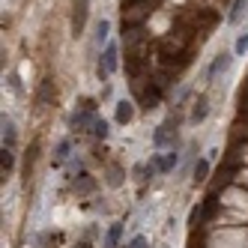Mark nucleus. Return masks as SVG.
<instances>
[{
    "label": "nucleus",
    "mask_w": 248,
    "mask_h": 248,
    "mask_svg": "<svg viewBox=\"0 0 248 248\" xmlns=\"http://www.w3.org/2000/svg\"><path fill=\"white\" fill-rule=\"evenodd\" d=\"M93 135L105 140V138H108V123H105V120H96V123H93Z\"/></svg>",
    "instance_id": "nucleus-16"
},
{
    "label": "nucleus",
    "mask_w": 248,
    "mask_h": 248,
    "mask_svg": "<svg viewBox=\"0 0 248 248\" xmlns=\"http://www.w3.org/2000/svg\"><path fill=\"white\" fill-rule=\"evenodd\" d=\"M140 3V0H123V9H135Z\"/></svg>",
    "instance_id": "nucleus-21"
},
{
    "label": "nucleus",
    "mask_w": 248,
    "mask_h": 248,
    "mask_svg": "<svg viewBox=\"0 0 248 248\" xmlns=\"http://www.w3.org/2000/svg\"><path fill=\"white\" fill-rule=\"evenodd\" d=\"M170 135H176V132L170 129V123H165V126H158V129H155V135H153V140H155V147H165L168 140H170Z\"/></svg>",
    "instance_id": "nucleus-7"
},
{
    "label": "nucleus",
    "mask_w": 248,
    "mask_h": 248,
    "mask_svg": "<svg viewBox=\"0 0 248 248\" xmlns=\"http://www.w3.org/2000/svg\"><path fill=\"white\" fill-rule=\"evenodd\" d=\"M245 51H248V30L236 39V54H245Z\"/></svg>",
    "instance_id": "nucleus-18"
},
{
    "label": "nucleus",
    "mask_w": 248,
    "mask_h": 248,
    "mask_svg": "<svg viewBox=\"0 0 248 248\" xmlns=\"http://www.w3.org/2000/svg\"><path fill=\"white\" fill-rule=\"evenodd\" d=\"M203 216H209V218L216 216V194H209V198L203 201Z\"/></svg>",
    "instance_id": "nucleus-17"
},
{
    "label": "nucleus",
    "mask_w": 248,
    "mask_h": 248,
    "mask_svg": "<svg viewBox=\"0 0 248 248\" xmlns=\"http://www.w3.org/2000/svg\"><path fill=\"white\" fill-rule=\"evenodd\" d=\"M209 114V99L206 96H198V102H194V108H191V120L194 123H203Z\"/></svg>",
    "instance_id": "nucleus-5"
},
{
    "label": "nucleus",
    "mask_w": 248,
    "mask_h": 248,
    "mask_svg": "<svg viewBox=\"0 0 248 248\" xmlns=\"http://www.w3.org/2000/svg\"><path fill=\"white\" fill-rule=\"evenodd\" d=\"M117 66H120V51H117V45H108L102 54V63H99V78L108 81V75L117 72Z\"/></svg>",
    "instance_id": "nucleus-1"
},
{
    "label": "nucleus",
    "mask_w": 248,
    "mask_h": 248,
    "mask_svg": "<svg viewBox=\"0 0 248 248\" xmlns=\"http://www.w3.org/2000/svg\"><path fill=\"white\" fill-rule=\"evenodd\" d=\"M117 123H120V126H126V123H132V117H135V108H132V102H126V99H123V102H117Z\"/></svg>",
    "instance_id": "nucleus-4"
},
{
    "label": "nucleus",
    "mask_w": 248,
    "mask_h": 248,
    "mask_svg": "<svg viewBox=\"0 0 248 248\" xmlns=\"http://www.w3.org/2000/svg\"><path fill=\"white\" fill-rule=\"evenodd\" d=\"M158 99H162V84H150L147 90H144V102H147V108H155Z\"/></svg>",
    "instance_id": "nucleus-6"
},
{
    "label": "nucleus",
    "mask_w": 248,
    "mask_h": 248,
    "mask_svg": "<svg viewBox=\"0 0 248 248\" xmlns=\"http://www.w3.org/2000/svg\"><path fill=\"white\" fill-rule=\"evenodd\" d=\"M140 66H144L140 54H132V57L126 60V72H129V75H138V72H140Z\"/></svg>",
    "instance_id": "nucleus-13"
},
{
    "label": "nucleus",
    "mask_w": 248,
    "mask_h": 248,
    "mask_svg": "<svg viewBox=\"0 0 248 248\" xmlns=\"http://www.w3.org/2000/svg\"><path fill=\"white\" fill-rule=\"evenodd\" d=\"M176 153H170V155H165V158H155V165H158V170H170V168H176Z\"/></svg>",
    "instance_id": "nucleus-12"
},
{
    "label": "nucleus",
    "mask_w": 248,
    "mask_h": 248,
    "mask_svg": "<svg viewBox=\"0 0 248 248\" xmlns=\"http://www.w3.org/2000/svg\"><path fill=\"white\" fill-rule=\"evenodd\" d=\"M12 140H15V126H12V120L3 117V147L12 150Z\"/></svg>",
    "instance_id": "nucleus-10"
},
{
    "label": "nucleus",
    "mask_w": 248,
    "mask_h": 248,
    "mask_svg": "<svg viewBox=\"0 0 248 248\" xmlns=\"http://www.w3.org/2000/svg\"><path fill=\"white\" fill-rule=\"evenodd\" d=\"M120 236H123V224H111L108 236H105V248H117L120 245Z\"/></svg>",
    "instance_id": "nucleus-8"
},
{
    "label": "nucleus",
    "mask_w": 248,
    "mask_h": 248,
    "mask_svg": "<svg viewBox=\"0 0 248 248\" xmlns=\"http://www.w3.org/2000/svg\"><path fill=\"white\" fill-rule=\"evenodd\" d=\"M230 60H233V57H230L227 51H221V54H218L216 60H212V66H209V72H206V81H216L218 75H224L227 69H230Z\"/></svg>",
    "instance_id": "nucleus-3"
},
{
    "label": "nucleus",
    "mask_w": 248,
    "mask_h": 248,
    "mask_svg": "<svg viewBox=\"0 0 248 248\" xmlns=\"http://www.w3.org/2000/svg\"><path fill=\"white\" fill-rule=\"evenodd\" d=\"M66 155H69V140H63V144L57 147V162H63Z\"/></svg>",
    "instance_id": "nucleus-20"
},
{
    "label": "nucleus",
    "mask_w": 248,
    "mask_h": 248,
    "mask_svg": "<svg viewBox=\"0 0 248 248\" xmlns=\"http://www.w3.org/2000/svg\"><path fill=\"white\" fill-rule=\"evenodd\" d=\"M108 30H111V24H108V21H105V18H102V21L96 24V39H99V45H102L105 39H108Z\"/></svg>",
    "instance_id": "nucleus-14"
},
{
    "label": "nucleus",
    "mask_w": 248,
    "mask_h": 248,
    "mask_svg": "<svg viewBox=\"0 0 248 248\" xmlns=\"http://www.w3.org/2000/svg\"><path fill=\"white\" fill-rule=\"evenodd\" d=\"M147 245H150V242H147V236H135L126 248H147Z\"/></svg>",
    "instance_id": "nucleus-19"
},
{
    "label": "nucleus",
    "mask_w": 248,
    "mask_h": 248,
    "mask_svg": "<svg viewBox=\"0 0 248 248\" xmlns=\"http://www.w3.org/2000/svg\"><path fill=\"white\" fill-rule=\"evenodd\" d=\"M245 6H248V0H233V9H230V15H227V21H230V24H236V21L242 18V12H245Z\"/></svg>",
    "instance_id": "nucleus-9"
},
{
    "label": "nucleus",
    "mask_w": 248,
    "mask_h": 248,
    "mask_svg": "<svg viewBox=\"0 0 248 248\" xmlns=\"http://www.w3.org/2000/svg\"><path fill=\"white\" fill-rule=\"evenodd\" d=\"M206 173H209V162H206V158H201V162L194 165V183H203Z\"/></svg>",
    "instance_id": "nucleus-11"
},
{
    "label": "nucleus",
    "mask_w": 248,
    "mask_h": 248,
    "mask_svg": "<svg viewBox=\"0 0 248 248\" xmlns=\"http://www.w3.org/2000/svg\"><path fill=\"white\" fill-rule=\"evenodd\" d=\"M87 9H90V0H75V6H72V33H75V36H81V33H84Z\"/></svg>",
    "instance_id": "nucleus-2"
},
{
    "label": "nucleus",
    "mask_w": 248,
    "mask_h": 248,
    "mask_svg": "<svg viewBox=\"0 0 248 248\" xmlns=\"http://www.w3.org/2000/svg\"><path fill=\"white\" fill-rule=\"evenodd\" d=\"M0 168H3V173L12 170V150H9V147H3V155H0Z\"/></svg>",
    "instance_id": "nucleus-15"
},
{
    "label": "nucleus",
    "mask_w": 248,
    "mask_h": 248,
    "mask_svg": "<svg viewBox=\"0 0 248 248\" xmlns=\"http://www.w3.org/2000/svg\"><path fill=\"white\" fill-rule=\"evenodd\" d=\"M75 248H90V242H78V245H75Z\"/></svg>",
    "instance_id": "nucleus-22"
}]
</instances>
